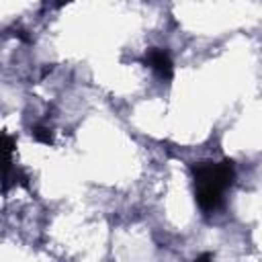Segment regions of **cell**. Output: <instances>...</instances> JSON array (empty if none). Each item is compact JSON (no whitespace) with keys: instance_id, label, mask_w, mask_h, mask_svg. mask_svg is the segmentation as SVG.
Segmentation results:
<instances>
[{"instance_id":"cell-1","label":"cell","mask_w":262,"mask_h":262,"mask_svg":"<svg viewBox=\"0 0 262 262\" xmlns=\"http://www.w3.org/2000/svg\"><path fill=\"white\" fill-rule=\"evenodd\" d=\"M192 178H194V199L201 207V211L211 213L215 211L221 201L225 188L233 184L235 178V166L231 160L221 162H194L190 166Z\"/></svg>"},{"instance_id":"cell-2","label":"cell","mask_w":262,"mask_h":262,"mask_svg":"<svg viewBox=\"0 0 262 262\" xmlns=\"http://www.w3.org/2000/svg\"><path fill=\"white\" fill-rule=\"evenodd\" d=\"M145 63L162 78V80H170L174 76V63H172V57L166 49H160V47H151L145 51Z\"/></svg>"},{"instance_id":"cell-3","label":"cell","mask_w":262,"mask_h":262,"mask_svg":"<svg viewBox=\"0 0 262 262\" xmlns=\"http://www.w3.org/2000/svg\"><path fill=\"white\" fill-rule=\"evenodd\" d=\"M12 151H14V139L6 133H0V162L12 160Z\"/></svg>"},{"instance_id":"cell-4","label":"cell","mask_w":262,"mask_h":262,"mask_svg":"<svg viewBox=\"0 0 262 262\" xmlns=\"http://www.w3.org/2000/svg\"><path fill=\"white\" fill-rule=\"evenodd\" d=\"M31 135H33V139L39 141V143H45V145L53 143V133H51L47 127H33Z\"/></svg>"},{"instance_id":"cell-5","label":"cell","mask_w":262,"mask_h":262,"mask_svg":"<svg viewBox=\"0 0 262 262\" xmlns=\"http://www.w3.org/2000/svg\"><path fill=\"white\" fill-rule=\"evenodd\" d=\"M194 262H213V254L203 252L201 256H196V258H194Z\"/></svg>"}]
</instances>
